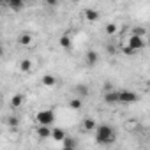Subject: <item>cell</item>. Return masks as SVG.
Listing matches in <instances>:
<instances>
[{
  "instance_id": "10",
  "label": "cell",
  "mask_w": 150,
  "mask_h": 150,
  "mask_svg": "<svg viewBox=\"0 0 150 150\" xmlns=\"http://www.w3.org/2000/svg\"><path fill=\"white\" fill-rule=\"evenodd\" d=\"M41 83L44 85V87H48V88H51V87H55L58 81H57V78L53 76V74H44V76L41 78Z\"/></svg>"
},
{
  "instance_id": "2",
  "label": "cell",
  "mask_w": 150,
  "mask_h": 150,
  "mask_svg": "<svg viewBox=\"0 0 150 150\" xmlns=\"http://www.w3.org/2000/svg\"><path fill=\"white\" fill-rule=\"evenodd\" d=\"M37 122L39 125H46V127H51L55 124V111L53 110H42L37 113Z\"/></svg>"
},
{
  "instance_id": "8",
  "label": "cell",
  "mask_w": 150,
  "mask_h": 150,
  "mask_svg": "<svg viewBox=\"0 0 150 150\" xmlns=\"http://www.w3.org/2000/svg\"><path fill=\"white\" fill-rule=\"evenodd\" d=\"M96 129H97V122H96L94 118H90V117L83 118V122H81V131H96Z\"/></svg>"
},
{
  "instance_id": "1",
  "label": "cell",
  "mask_w": 150,
  "mask_h": 150,
  "mask_svg": "<svg viewBox=\"0 0 150 150\" xmlns=\"http://www.w3.org/2000/svg\"><path fill=\"white\" fill-rule=\"evenodd\" d=\"M117 139V132L110 124H99L96 129V141L99 145H111Z\"/></svg>"
},
{
  "instance_id": "20",
  "label": "cell",
  "mask_w": 150,
  "mask_h": 150,
  "mask_svg": "<svg viewBox=\"0 0 150 150\" xmlns=\"http://www.w3.org/2000/svg\"><path fill=\"white\" fill-rule=\"evenodd\" d=\"M64 146H71V148H76V139H74V138H71V136H67L64 141Z\"/></svg>"
},
{
  "instance_id": "26",
  "label": "cell",
  "mask_w": 150,
  "mask_h": 150,
  "mask_svg": "<svg viewBox=\"0 0 150 150\" xmlns=\"http://www.w3.org/2000/svg\"><path fill=\"white\" fill-rule=\"evenodd\" d=\"M146 44H148V46H150V37H148V41H146Z\"/></svg>"
},
{
  "instance_id": "12",
  "label": "cell",
  "mask_w": 150,
  "mask_h": 150,
  "mask_svg": "<svg viewBox=\"0 0 150 150\" xmlns=\"http://www.w3.org/2000/svg\"><path fill=\"white\" fill-rule=\"evenodd\" d=\"M51 138H53L55 141H64V139L67 138V134H65L64 129H60V127H53V131H51Z\"/></svg>"
},
{
  "instance_id": "22",
  "label": "cell",
  "mask_w": 150,
  "mask_h": 150,
  "mask_svg": "<svg viewBox=\"0 0 150 150\" xmlns=\"http://www.w3.org/2000/svg\"><path fill=\"white\" fill-rule=\"evenodd\" d=\"M132 35L143 37V35H145V28H141V27H136V28H132Z\"/></svg>"
},
{
  "instance_id": "23",
  "label": "cell",
  "mask_w": 150,
  "mask_h": 150,
  "mask_svg": "<svg viewBox=\"0 0 150 150\" xmlns=\"http://www.w3.org/2000/svg\"><path fill=\"white\" fill-rule=\"evenodd\" d=\"M122 51H124V53H125V55H134V53H136V51H134V50H131V48H129V46H127V44H125V46H124V48H122Z\"/></svg>"
},
{
  "instance_id": "16",
  "label": "cell",
  "mask_w": 150,
  "mask_h": 150,
  "mask_svg": "<svg viewBox=\"0 0 150 150\" xmlns=\"http://www.w3.org/2000/svg\"><path fill=\"white\" fill-rule=\"evenodd\" d=\"M18 44L20 46H30L32 44V35L30 34H21L18 37Z\"/></svg>"
},
{
  "instance_id": "13",
  "label": "cell",
  "mask_w": 150,
  "mask_h": 150,
  "mask_svg": "<svg viewBox=\"0 0 150 150\" xmlns=\"http://www.w3.org/2000/svg\"><path fill=\"white\" fill-rule=\"evenodd\" d=\"M58 44H60L64 50H71V46H72V39H71V35H69V34H64V35L58 39Z\"/></svg>"
},
{
  "instance_id": "7",
  "label": "cell",
  "mask_w": 150,
  "mask_h": 150,
  "mask_svg": "<svg viewBox=\"0 0 150 150\" xmlns=\"http://www.w3.org/2000/svg\"><path fill=\"white\" fill-rule=\"evenodd\" d=\"M83 14H85V20H87V21H90V23H94V21H99V18H101L99 11H96V9H90V7H87V9L83 11Z\"/></svg>"
},
{
  "instance_id": "11",
  "label": "cell",
  "mask_w": 150,
  "mask_h": 150,
  "mask_svg": "<svg viewBox=\"0 0 150 150\" xmlns=\"http://www.w3.org/2000/svg\"><path fill=\"white\" fill-rule=\"evenodd\" d=\"M51 131L53 127H46V125H39L37 127V136L41 139H46V138H51Z\"/></svg>"
},
{
  "instance_id": "19",
  "label": "cell",
  "mask_w": 150,
  "mask_h": 150,
  "mask_svg": "<svg viewBox=\"0 0 150 150\" xmlns=\"http://www.w3.org/2000/svg\"><path fill=\"white\" fill-rule=\"evenodd\" d=\"M104 30H106V34H108V35H113V34H117L118 27H117V23H108V25L104 27Z\"/></svg>"
},
{
  "instance_id": "21",
  "label": "cell",
  "mask_w": 150,
  "mask_h": 150,
  "mask_svg": "<svg viewBox=\"0 0 150 150\" xmlns=\"http://www.w3.org/2000/svg\"><path fill=\"white\" fill-rule=\"evenodd\" d=\"M7 124H9V127H14V129H16V127L20 125V120H18L16 117H9V118H7Z\"/></svg>"
},
{
  "instance_id": "5",
  "label": "cell",
  "mask_w": 150,
  "mask_h": 150,
  "mask_svg": "<svg viewBox=\"0 0 150 150\" xmlns=\"http://www.w3.org/2000/svg\"><path fill=\"white\" fill-rule=\"evenodd\" d=\"M85 64H87L88 67L97 65V64H99V53H97L96 50H88V51L85 53Z\"/></svg>"
},
{
  "instance_id": "6",
  "label": "cell",
  "mask_w": 150,
  "mask_h": 150,
  "mask_svg": "<svg viewBox=\"0 0 150 150\" xmlns=\"http://www.w3.org/2000/svg\"><path fill=\"white\" fill-rule=\"evenodd\" d=\"M104 103L106 104H117L120 103V90H110L104 94Z\"/></svg>"
},
{
  "instance_id": "25",
  "label": "cell",
  "mask_w": 150,
  "mask_h": 150,
  "mask_svg": "<svg viewBox=\"0 0 150 150\" xmlns=\"http://www.w3.org/2000/svg\"><path fill=\"white\" fill-rule=\"evenodd\" d=\"M62 150H76V148H71V146H64Z\"/></svg>"
},
{
  "instance_id": "18",
  "label": "cell",
  "mask_w": 150,
  "mask_h": 150,
  "mask_svg": "<svg viewBox=\"0 0 150 150\" xmlns=\"http://www.w3.org/2000/svg\"><path fill=\"white\" fill-rule=\"evenodd\" d=\"M7 6H9V9H13V11H21V9L25 7V4L20 2V0H11V2H7Z\"/></svg>"
},
{
  "instance_id": "4",
  "label": "cell",
  "mask_w": 150,
  "mask_h": 150,
  "mask_svg": "<svg viewBox=\"0 0 150 150\" xmlns=\"http://www.w3.org/2000/svg\"><path fill=\"white\" fill-rule=\"evenodd\" d=\"M127 46H129L131 50H134V51H139V50H143V48L146 46V42L143 41V37L131 35V37H129V41H127Z\"/></svg>"
},
{
  "instance_id": "24",
  "label": "cell",
  "mask_w": 150,
  "mask_h": 150,
  "mask_svg": "<svg viewBox=\"0 0 150 150\" xmlns=\"http://www.w3.org/2000/svg\"><path fill=\"white\" fill-rule=\"evenodd\" d=\"M48 6H58V4L55 2V0H48Z\"/></svg>"
},
{
  "instance_id": "3",
  "label": "cell",
  "mask_w": 150,
  "mask_h": 150,
  "mask_svg": "<svg viewBox=\"0 0 150 150\" xmlns=\"http://www.w3.org/2000/svg\"><path fill=\"white\" fill-rule=\"evenodd\" d=\"M138 99L139 97H138L136 92H132V90H120V103L122 104H132Z\"/></svg>"
},
{
  "instance_id": "17",
  "label": "cell",
  "mask_w": 150,
  "mask_h": 150,
  "mask_svg": "<svg viewBox=\"0 0 150 150\" xmlns=\"http://www.w3.org/2000/svg\"><path fill=\"white\" fill-rule=\"evenodd\" d=\"M81 106H83V99H80V97L69 101V108L71 110H81Z\"/></svg>"
},
{
  "instance_id": "14",
  "label": "cell",
  "mask_w": 150,
  "mask_h": 150,
  "mask_svg": "<svg viewBox=\"0 0 150 150\" xmlns=\"http://www.w3.org/2000/svg\"><path fill=\"white\" fill-rule=\"evenodd\" d=\"M32 67H34V64H32V60H28V58H23V60L20 62V71H21V72H32Z\"/></svg>"
},
{
  "instance_id": "9",
  "label": "cell",
  "mask_w": 150,
  "mask_h": 150,
  "mask_svg": "<svg viewBox=\"0 0 150 150\" xmlns=\"http://www.w3.org/2000/svg\"><path fill=\"white\" fill-rule=\"evenodd\" d=\"M74 92L78 94V97H80V99H85V97H88L90 88H88L87 85H83V83H78L76 87H74Z\"/></svg>"
},
{
  "instance_id": "15",
  "label": "cell",
  "mask_w": 150,
  "mask_h": 150,
  "mask_svg": "<svg viewBox=\"0 0 150 150\" xmlns=\"http://www.w3.org/2000/svg\"><path fill=\"white\" fill-rule=\"evenodd\" d=\"M23 99H25L23 94H14V96L11 97V108H14V110L20 108V106L23 104Z\"/></svg>"
}]
</instances>
